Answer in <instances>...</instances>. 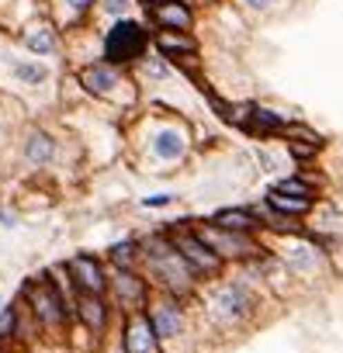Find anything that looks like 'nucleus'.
Segmentation results:
<instances>
[{
  "label": "nucleus",
  "instance_id": "obj_28",
  "mask_svg": "<svg viewBox=\"0 0 343 353\" xmlns=\"http://www.w3.org/2000/svg\"><path fill=\"white\" fill-rule=\"evenodd\" d=\"M243 4H250V8H271L274 0H243Z\"/></svg>",
  "mask_w": 343,
  "mask_h": 353
},
{
  "label": "nucleus",
  "instance_id": "obj_10",
  "mask_svg": "<svg viewBox=\"0 0 343 353\" xmlns=\"http://www.w3.org/2000/svg\"><path fill=\"white\" fill-rule=\"evenodd\" d=\"M212 225L229 229V232H246V236H253L257 229H264V219H260L253 208H222V212H215Z\"/></svg>",
  "mask_w": 343,
  "mask_h": 353
},
{
  "label": "nucleus",
  "instance_id": "obj_3",
  "mask_svg": "<svg viewBox=\"0 0 343 353\" xmlns=\"http://www.w3.org/2000/svg\"><path fill=\"white\" fill-rule=\"evenodd\" d=\"M170 236V243L177 246V253L191 263V270L198 274V277H215V274H222V267H226V260L198 236V232H191V229H177V232H166Z\"/></svg>",
  "mask_w": 343,
  "mask_h": 353
},
{
  "label": "nucleus",
  "instance_id": "obj_7",
  "mask_svg": "<svg viewBox=\"0 0 343 353\" xmlns=\"http://www.w3.org/2000/svg\"><path fill=\"white\" fill-rule=\"evenodd\" d=\"M28 298H32V308H35L39 322H46V325H59V322L66 319V305H63L59 291H56L49 281L28 284Z\"/></svg>",
  "mask_w": 343,
  "mask_h": 353
},
{
  "label": "nucleus",
  "instance_id": "obj_23",
  "mask_svg": "<svg viewBox=\"0 0 343 353\" xmlns=\"http://www.w3.org/2000/svg\"><path fill=\"white\" fill-rule=\"evenodd\" d=\"M14 332V305H4L0 308V339H8Z\"/></svg>",
  "mask_w": 343,
  "mask_h": 353
},
{
  "label": "nucleus",
  "instance_id": "obj_26",
  "mask_svg": "<svg viewBox=\"0 0 343 353\" xmlns=\"http://www.w3.org/2000/svg\"><path fill=\"white\" fill-rule=\"evenodd\" d=\"M111 14H125V8H128V0H108V4H104Z\"/></svg>",
  "mask_w": 343,
  "mask_h": 353
},
{
  "label": "nucleus",
  "instance_id": "obj_30",
  "mask_svg": "<svg viewBox=\"0 0 343 353\" xmlns=\"http://www.w3.org/2000/svg\"><path fill=\"white\" fill-rule=\"evenodd\" d=\"M115 353H128V350H125V346H121V350H115Z\"/></svg>",
  "mask_w": 343,
  "mask_h": 353
},
{
  "label": "nucleus",
  "instance_id": "obj_27",
  "mask_svg": "<svg viewBox=\"0 0 343 353\" xmlns=\"http://www.w3.org/2000/svg\"><path fill=\"white\" fill-rule=\"evenodd\" d=\"M66 4H70L73 11H87V8L94 4V0H66Z\"/></svg>",
  "mask_w": 343,
  "mask_h": 353
},
{
  "label": "nucleus",
  "instance_id": "obj_1",
  "mask_svg": "<svg viewBox=\"0 0 343 353\" xmlns=\"http://www.w3.org/2000/svg\"><path fill=\"white\" fill-rule=\"evenodd\" d=\"M146 253V263H149V270H153V277L163 284V291L166 294H174V298H181V294H188L191 288H195V270H191V263L177 253V246L170 243V236L166 232H156V236H149L146 239V246H142Z\"/></svg>",
  "mask_w": 343,
  "mask_h": 353
},
{
  "label": "nucleus",
  "instance_id": "obj_6",
  "mask_svg": "<svg viewBox=\"0 0 343 353\" xmlns=\"http://www.w3.org/2000/svg\"><path fill=\"white\" fill-rule=\"evenodd\" d=\"M149 319H153V329H156L159 343H177L184 336V308H181V301L174 294H166L163 301H156Z\"/></svg>",
  "mask_w": 343,
  "mask_h": 353
},
{
  "label": "nucleus",
  "instance_id": "obj_11",
  "mask_svg": "<svg viewBox=\"0 0 343 353\" xmlns=\"http://www.w3.org/2000/svg\"><path fill=\"white\" fill-rule=\"evenodd\" d=\"M115 291H118V298H121L125 305H132L135 312H139V308H146L149 288H146V281H142V277H135L132 270H118V274H115Z\"/></svg>",
  "mask_w": 343,
  "mask_h": 353
},
{
  "label": "nucleus",
  "instance_id": "obj_2",
  "mask_svg": "<svg viewBox=\"0 0 343 353\" xmlns=\"http://www.w3.org/2000/svg\"><path fill=\"white\" fill-rule=\"evenodd\" d=\"M257 312V298L246 284H222L212 298H208V315L222 325V329H236L243 322H250Z\"/></svg>",
  "mask_w": 343,
  "mask_h": 353
},
{
  "label": "nucleus",
  "instance_id": "obj_15",
  "mask_svg": "<svg viewBox=\"0 0 343 353\" xmlns=\"http://www.w3.org/2000/svg\"><path fill=\"white\" fill-rule=\"evenodd\" d=\"M153 14H156L159 28H166V32H184V28H191V11H188L184 4H177V0L153 8Z\"/></svg>",
  "mask_w": 343,
  "mask_h": 353
},
{
  "label": "nucleus",
  "instance_id": "obj_17",
  "mask_svg": "<svg viewBox=\"0 0 343 353\" xmlns=\"http://www.w3.org/2000/svg\"><path fill=\"white\" fill-rule=\"evenodd\" d=\"M156 46H159V52L170 56V59H174V56H195V52H198V42H195L191 35H184V32H166V28L156 35Z\"/></svg>",
  "mask_w": 343,
  "mask_h": 353
},
{
  "label": "nucleus",
  "instance_id": "obj_21",
  "mask_svg": "<svg viewBox=\"0 0 343 353\" xmlns=\"http://www.w3.org/2000/svg\"><path fill=\"white\" fill-rule=\"evenodd\" d=\"M274 191L291 194V198H308V201H312V184H308V181H302V176H284L281 184H274Z\"/></svg>",
  "mask_w": 343,
  "mask_h": 353
},
{
  "label": "nucleus",
  "instance_id": "obj_12",
  "mask_svg": "<svg viewBox=\"0 0 343 353\" xmlns=\"http://www.w3.org/2000/svg\"><path fill=\"white\" fill-rule=\"evenodd\" d=\"M77 312H80V319L87 322V329L104 332V325H108V305H104L101 294H87V291H80V294H77Z\"/></svg>",
  "mask_w": 343,
  "mask_h": 353
},
{
  "label": "nucleus",
  "instance_id": "obj_29",
  "mask_svg": "<svg viewBox=\"0 0 343 353\" xmlns=\"http://www.w3.org/2000/svg\"><path fill=\"white\" fill-rule=\"evenodd\" d=\"M159 4H170V0H146V8H159Z\"/></svg>",
  "mask_w": 343,
  "mask_h": 353
},
{
  "label": "nucleus",
  "instance_id": "obj_14",
  "mask_svg": "<svg viewBox=\"0 0 343 353\" xmlns=\"http://www.w3.org/2000/svg\"><path fill=\"white\" fill-rule=\"evenodd\" d=\"M267 208L281 219H302L312 212V201L308 198H291V194H281V191H267Z\"/></svg>",
  "mask_w": 343,
  "mask_h": 353
},
{
  "label": "nucleus",
  "instance_id": "obj_5",
  "mask_svg": "<svg viewBox=\"0 0 343 353\" xmlns=\"http://www.w3.org/2000/svg\"><path fill=\"white\" fill-rule=\"evenodd\" d=\"M146 42H149V35L142 32V25L121 18V21L108 32V39H104V56H108L111 63H132V59L142 56Z\"/></svg>",
  "mask_w": 343,
  "mask_h": 353
},
{
  "label": "nucleus",
  "instance_id": "obj_16",
  "mask_svg": "<svg viewBox=\"0 0 343 353\" xmlns=\"http://www.w3.org/2000/svg\"><path fill=\"white\" fill-rule=\"evenodd\" d=\"M153 156L163 159V163H174L184 156V135L177 128H163L156 139H153Z\"/></svg>",
  "mask_w": 343,
  "mask_h": 353
},
{
  "label": "nucleus",
  "instance_id": "obj_20",
  "mask_svg": "<svg viewBox=\"0 0 343 353\" xmlns=\"http://www.w3.org/2000/svg\"><path fill=\"white\" fill-rule=\"evenodd\" d=\"M25 46H28L32 52H42V56H46V52L56 49V35H52L49 28H35V32L25 35Z\"/></svg>",
  "mask_w": 343,
  "mask_h": 353
},
{
  "label": "nucleus",
  "instance_id": "obj_9",
  "mask_svg": "<svg viewBox=\"0 0 343 353\" xmlns=\"http://www.w3.org/2000/svg\"><path fill=\"white\" fill-rule=\"evenodd\" d=\"M70 274H73L77 288L87 291V294H104V288H108L104 267H101L94 256H87V253H77V256L70 260Z\"/></svg>",
  "mask_w": 343,
  "mask_h": 353
},
{
  "label": "nucleus",
  "instance_id": "obj_25",
  "mask_svg": "<svg viewBox=\"0 0 343 353\" xmlns=\"http://www.w3.org/2000/svg\"><path fill=\"white\" fill-rule=\"evenodd\" d=\"M174 205V194H153V198H142V208H166Z\"/></svg>",
  "mask_w": 343,
  "mask_h": 353
},
{
  "label": "nucleus",
  "instance_id": "obj_13",
  "mask_svg": "<svg viewBox=\"0 0 343 353\" xmlns=\"http://www.w3.org/2000/svg\"><path fill=\"white\" fill-rule=\"evenodd\" d=\"M80 83L90 90V94H97V97H108L121 80H118V73L111 70V66H104V63H97V66H87L84 73H80Z\"/></svg>",
  "mask_w": 343,
  "mask_h": 353
},
{
  "label": "nucleus",
  "instance_id": "obj_4",
  "mask_svg": "<svg viewBox=\"0 0 343 353\" xmlns=\"http://www.w3.org/2000/svg\"><path fill=\"white\" fill-rule=\"evenodd\" d=\"M198 236H202L222 260H257V256L267 253V250H264L253 236H246V232H229V229H219V225H205V229H198Z\"/></svg>",
  "mask_w": 343,
  "mask_h": 353
},
{
  "label": "nucleus",
  "instance_id": "obj_18",
  "mask_svg": "<svg viewBox=\"0 0 343 353\" xmlns=\"http://www.w3.org/2000/svg\"><path fill=\"white\" fill-rule=\"evenodd\" d=\"M25 156H28L32 163H49V159L56 156V145H52V139H49L46 132H32V135H28V145H25Z\"/></svg>",
  "mask_w": 343,
  "mask_h": 353
},
{
  "label": "nucleus",
  "instance_id": "obj_22",
  "mask_svg": "<svg viewBox=\"0 0 343 353\" xmlns=\"http://www.w3.org/2000/svg\"><path fill=\"white\" fill-rule=\"evenodd\" d=\"M319 145H322L319 139H291V142H288V149H291L295 159H312V156L319 152Z\"/></svg>",
  "mask_w": 343,
  "mask_h": 353
},
{
  "label": "nucleus",
  "instance_id": "obj_19",
  "mask_svg": "<svg viewBox=\"0 0 343 353\" xmlns=\"http://www.w3.org/2000/svg\"><path fill=\"white\" fill-rule=\"evenodd\" d=\"M108 256H111V263H115L118 270H132V263H135V256H139V246H135L132 239H125V243H115V246L108 250Z\"/></svg>",
  "mask_w": 343,
  "mask_h": 353
},
{
  "label": "nucleus",
  "instance_id": "obj_24",
  "mask_svg": "<svg viewBox=\"0 0 343 353\" xmlns=\"http://www.w3.org/2000/svg\"><path fill=\"white\" fill-rule=\"evenodd\" d=\"M14 73H18L25 83H39V80H46V70H42V66H14Z\"/></svg>",
  "mask_w": 343,
  "mask_h": 353
},
{
  "label": "nucleus",
  "instance_id": "obj_8",
  "mask_svg": "<svg viewBox=\"0 0 343 353\" xmlns=\"http://www.w3.org/2000/svg\"><path fill=\"white\" fill-rule=\"evenodd\" d=\"M125 350H128V353H159V336H156L153 319H149L146 312H135V315L128 319Z\"/></svg>",
  "mask_w": 343,
  "mask_h": 353
}]
</instances>
